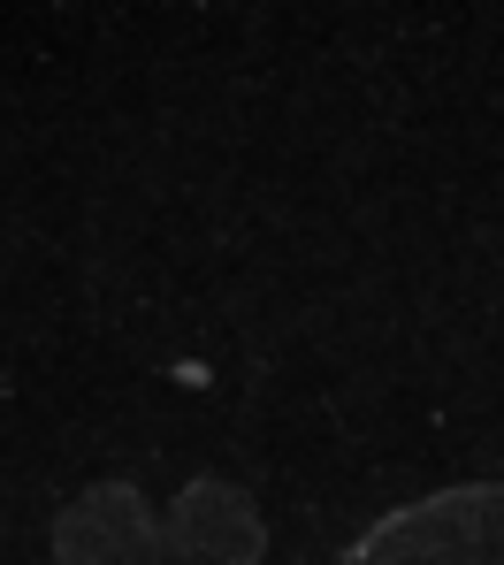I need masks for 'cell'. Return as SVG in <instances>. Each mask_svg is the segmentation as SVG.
Wrapping results in <instances>:
<instances>
[{"mask_svg": "<svg viewBox=\"0 0 504 565\" xmlns=\"http://www.w3.org/2000/svg\"><path fill=\"white\" fill-rule=\"evenodd\" d=\"M260 551H268V527L253 497L222 473H200L161 520L130 481H93L54 520L62 565H253Z\"/></svg>", "mask_w": 504, "mask_h": 565, "instance_id": "1", "label": "cell"}, {"mask_svg": "<svg viewBox=\"0 0 504 565\" xmlns=\"http://www.w3.org/2000/svg\"><path fill=\"white\" fill-rule=\"evenodd\" d=\"M336 565H504V481H451L383 512Z\"/></svg>", "mask_w": 504, "mask_h": 565, "instance_id": "2", "label": "cell"}]
</instances>
